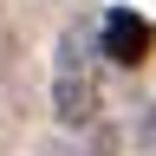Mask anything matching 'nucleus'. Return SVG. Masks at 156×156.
<instances>
[{"label":"nucleus","mask_w":156,"mask_h":156,"mask_svg":"<svg viewBox=\"0 0 156 156\" xmlns=\"http://www.w3.org/2000/svg\"><path fill=\"white\" fill-rule=\"evenodd\" d=\"M98 58H104V46L85 26L58 33V46H52V117H58V130H91L98 124V104H104Z\"/></svg>","instance_id":"1"},{"label":"nucleus","mask_w":156,"mask_h":156,"mask_svg":"<svg viewBox=\"0 0 156 156\" xmlns=\"http://www.w3.org/2000/svg\"><path fill=\"white\" fill-rule=\"evenodd\" d=\"M98 46H104V58L111 65H143L150 58V46H156V33H150V20H136L130 7H111L104 13V33H98Z\"/></svg>","instance_id":"2"},{"label":"nucleus","mask_w":156,"mask_h":156,"mask_svg":"<svg viewBox=\"0 0 156 156\" xmlns=\"http://www.w3.org/2000/svg\"><path fill=\"white\" fill-rule=\"evenodd\" d=\"M143 143L156 150V98H150V117H143Z\"/></svg>","instance_id":"3"}]
</instances>
